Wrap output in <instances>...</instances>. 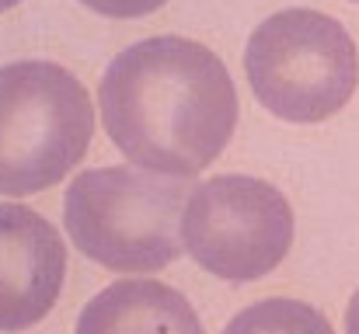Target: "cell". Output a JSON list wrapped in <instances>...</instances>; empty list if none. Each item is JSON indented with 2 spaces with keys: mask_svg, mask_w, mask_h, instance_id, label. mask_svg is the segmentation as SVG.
<instances>
[{
  "mask_svg": "<svg viewBox=\"0 0 359 334\" xmlns=\"http://www.w3.org/2000/svg\"><path fill=\"white\" fill-rule=\"evenodd\" d=\"M109 139L143 171L196 178L238 129V91L224 60L196 39L154 35L109 63L98 84Z\"/></svg>",
  "mask_w": 359,
  "mask_h": 334,
  "instance_id": "cell-1",
  "label": "cell"
},
{
  "mask_svg": "<svg viewBox=\"0 0 359 334\" xmlns=\"http://www.w3.org/2000/svg\"><path fill=\"white\" fill-rule=\"evenodd\" d=\"M185 178L143 167H95L70 181L63 199L77 251L112 272H161L182 254Z\"/></svg>",
  "mask_w": 359,
  "mask_h": 334,
  "instance_id": "cell-2",
  "label": "cell"
},
{
  "mask_svg": "<svg viewBox=\"0 0 359 334\" xmlns=\"http://www.w3.org/2000/svg\"><path fill=\"white\" fill-rule=\"evenodd\" d=\"M95 136L84 84L60 63L0 67V195H35L81 164Z\"/></svg>",
  "mask_w": 359,
  "mask_h": 334,
  "instance_id": "cell-3",
  "label": "cell"
},
{
  "mask_svg": "<svg viewBox=\"0 0 359 334\" xmlns=\"http://www.w3.org/2000/svg\"><path fill=\"white\" fill-rule=\"evenodd\" d=\"M244 74L262 109L276 118L325 122L356 95V46L335 18L290 7L251 32Z\"/></svg>",
  "mask_w": 359,
  "mask_h": 334,
  "instance_id": "cell-4",
  "label": "cell"
},
{
  "mask_svg": "<svg viewBox=\"0 0 359 334\" xmlns=\"http://www.w3.org/2000/svg\"><path fill=\"white\" fill-rule=\"evenodd\" d=\"M182 244L199 268L224 282H255L283 265L293 247L286 195L251 174H220L192 188Z\"/></svg>",
  "mask_w": 359,
  "mask_h": 334,
  "instance_id": "cell-5",
  "label": "cell"
},
{
  "mask_svg": "<svg viewBox=\"0 0 359 334\" xmlns=\"http://www.w3.org/2000/svg\"><path fill=\"white\" fill-rule=\"evenodd\" d=\"M67 279V247L56 226L28 206L0 202V331L35 328Z\"/></svg>",
  "mask_w": 359,
  "mask_h": 334,
  "instance_id": "cell-6",
  "label": "cell"
},
{
  "mask_svg": "<svg viewBox=\"0 0 359 334\" xmlns=\"http://www.w3.org/2000/svg\"><path fill=\"white\" fill-rule=\"evenodd\" d=\"M74 334H203L192 303L157 279H119L77 317Z\"/></svg>",
  "mask_w": 359,
  "mask_h": 334,
  "instance_id": "cell-7",
  "label": "cell"
},
{
  "mask_svg": "<svg viewBox=\"0 0 359 334\" xmlns=\"http://www.w3.org/2000/svg\"><path fill=\"white\" fill-rule=\"evenodd\" d=\"M224 334H335L328 317L304 300H262L224 328Z\"/></svg>",
  "mask_w": 359,
  "mask_h": 334,
  "instance_id": "cell-8",
  "label": "cell"
},
{
  "mask_svg": "<svg viewBox=\"0 0 359 334\" xmlns=\"http://www.w3.org/2000/svg\"><path fill=\"white\" fill-rule=\"evenodd\" d=\"M84 7H91L95 14H105V18H147L154 11H161L168 0H81Z\"/></svg>",
  "mask_w": 359,
  "mask_h": 334,
  "instance_id": "cell-9",
  "label": "cell"
},
{
  "mask_svg": "<svg viewBox=\"0 0 359 334\" xmlns=\"http://www.w3.org/2000/svg\"><path fill=\"white\" fill-rule=\"evenodd\" d=\"M346 334H359V289L353 293V300L346 307Z\"/></svg>",
  "mask_w": 359,
  "mask_h": 334,
  "instance_id": "cell-10",
  "label": "cell"
},
{
  "mask_svg": "<svg viewBox=\"0 0 359 334\" xmlns=\"http://www.w3.org/2000/svg\"><path fill=\"white\" fill-rule=\"evenodd\" d=\"M14 4H21V0H0V14H4V11H11Z\"/></svg>",
  "mask_w": 359,
  "mask_h": 334,
  "instance_id": "cell-11",
  "label": "cell"
},
{
  "mask_svg": "<svg viewBox=\"0 0 359 334\" xmlns=\"http://www.w3.org/2000/svg\"><path fill=\"white\" fill-rule=\"evenodd\" d=\"M356 4H359V0H356Z\"/></svg>",
  "mask_w": 359,
  "mask_h": 334,
  "instance_id": "cell-12",
  "label": "cell"
}]
</instances>
